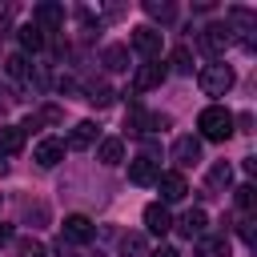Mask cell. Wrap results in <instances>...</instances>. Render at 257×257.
<instances>
[{
  "mask_svg": "<svg viewBox=\"0 0 257 257\" xmlns=\"http://www.w3.org/2000/svg\"><path fill=\"white\" fill-rule=\"evenodd\" d=\"M32 24L40 28H56V24H64V8L60 4H36V12H32Z\"/></svg>",
  "mask_w": 257,
  "mask_h": 257,
  "instance_id": "obj_14",
  "label": "cell"
},
{
  "mask_svg": "<svg viewBox=\"0 0 257 257\" xmlns=\"http://www.w3.org/2000/svg\"><path fill=\"white\" fill-rule=\"evenodd\" d=\"M173 68H177V72H193V56H189V48H185V44L173 52Z\"/></svg>",
  "mask_w": 257,
  "mask_h": 257,
  "instance_id": "obj_25",
  "label": "cell"
},
{
  "mask_svg": "<svg viewBox=\"0 0 257 257\" xmlns=\"http://www.w3.org/2000/svg\"><path fill=\"white\" fill-rule=\"evenodd\" d=\"M149 257H181V253H177V249H169V245H165V249H153V253H149Z\"/></svg>",
  "mask_w": 257,
  "mask_h": 257,
  "instance_id": "obj_30",
  "label": "cell"
},
{
  "mask_svg": "<svg viewBox=\"0 0 257 257\" xmlns=\"http://www.w3.org/2000/svg\"><path fill=\"white\" fill-rule=\"evenodd\" d=\"M197 128H201L205 141H229L233 137V112L225 104H209V108H201Z\"/></svg>",
  "mask_w": 257,
  "mask_h": 257,
  "instance_id": "obj_1",
  "label": "cell"
},
{
  "mask_svg": "<svg viewBox=\"0 0 257 257\" xmlns=\"http://www.w3.org/2000/svg\"><path fill=\"white\" fill-rule=\"evenodd\" d=\"M24 149V128L20 124H4L0 128V153H20Z\"/></svg>",
  "mask_w": 257,
  "mask_h": 257,
  "instance_id": "obj_16",
  "label": "cell"
},
{
  "mask_svg": "<svg viewBox=\"0 0 257 257\" xmlns=\"http://www.w3.org/2000/svg\"><path fill=\"white\" fill-rule=\"evenodd\" d=\"M32 161H36L40 169H52V165H60V161H64V141H56V137H44V141L36 145Z\"/></svg>",
  "mask_w": 257,
  "mask_h": 257,
  "instance_id": "obj_7",
  "label": "cell"
},
{
  "mask_svg": "<svg viewBox=\"0 0 257 257\" xmlns=\"http://www.w3.org/2000/svg\"><path fill=\"white\" fill-rule=\"evenodd\" d=\"M145 229L153 233V237H165L169 229H173V213H169V205H161V201H153V205H145Z\"/></svg>",
  "mask_w": 257,
  "mask_h": 257,
  "instance_id": "obj_4",
  "label": "cell"
},
{
  "mask_svg": "<svg viewBox=\"0 0 257 257\" xmlns=\"http://www.w3.org/2000/svg\"><path fill=\"white\" fill-rule=\"evenodd\" d=\"M233 40V32H229V24H209L205 28V36H201V44L209 48V52H225V44Z\"/></svg>",
  "mask_w": 257,
  "mask_h": 257,
  "instance_id": "obj_13",
  "label": "cell"
},
{
  "mask_svg": "<svg viewBox=\"0 0 257 257\" xmlns=\"http://www.w3.org/2000/svg\"><path fill=\"white\" fill-rule=\"evenodd\" d=\"M233 201H237V209H241V213H249V209L257 205V189H253V185H237Z\"/></svg>",
  "mask_w": 257,
  "mask_h": 257,
  "instance_id": "obj_23",
  "label": "cell"
},
{
  "mask_svg": "<svg viewBox=\"0 0 257 257\" xmlns=\"http://www.w3.org/2000/svg\"><path fill=\"white\" fill-rule=\"evenodd\" d=\"M4 72H8L12 80H24V76H28V56H24V52H12V56L4 60Z\"/></svg>",
  "mask_w": 257,
  "mask_h": 257,
  "instance_id": "obj_21",
  "label": "cell"
},
{
  "mask_svg": "<svg viewBox=\"0 0 257 257\" xmlns=\"http://www.w3.org/2000/svg\"><path fill=\"white\" fill-rule=\"evenodd\" d=\"M197 84H201L205 96H225V92L233 88V68L221 64V60H213V64H205V68L197 72Z\"/></svg>",
  "mask_w": 257,
  "mask_h": 257,
  "instance_id": "obj_2",
  "label": "cell"
},
{
  "mask_svg": "<svg viewBox=\"0 0 257 257\" xmlns=\"http://www.w3.org/2000/svg\"><path fill=\"white\" fill-rule=\"evenodd\" d=\"M64 237L68 241H76V245H84V241H92V221L84 217V213H72V217H64Z\"/></svg>",
  "mask_w": 257,
  "mask_h": 257,
  "instance_id": "obj_10",
  "label": "cell"
},
{
  "mask_svg": "<svg viewBox=\"0 0 257 257\" xmlns=\"http://www.w3.org/2000/svg\"><path fill=\"white\" fill-rule=\"evenodd\" d=\"M165 72H169V68H165L161 60H145V64L137 68V76H133V88H137V92H149V88H157V84L165 80Z\"/></svg>",
  "mask_w": 257,
  "mask_h": 257,
  "instance_id": "obj_5",
  "label": "cell"
},
{
  "mask_svg": "<svg viewBox=\"0 0 257 257\" xmlns=\"http://www.w3.org/2000/svg\"><path fill=\"white\" fill-rule=\"evenodd\" d=\"M4 241H12V225H4V221H0V245H4Z\"/></svg>",
  "mask_w": 257,
  "mask_h": 257,
  "instance_id": "obj_31",
  "label": "cell"
},
{
  "mask_svg": "<svg viewBox=\"0 0 257 257\" xmlns=\"http://www.w3.org/2000/svg\"><path fill=\"white\" fill-rule=\"evenodd\" d=\"M173 225L181 229V237H189V241H193V237H201V233H205L209 217H205V209H189V213H185L181 221H173Z\"/></svg>",
  "mask_w": 257,
  "mask_h": 257,
  "instance_id": "obj_11",
  "label": "cell"
},
{
  "mask_svg": "<svg viewBox=\"0 0 257 257\" xmlns=\"http://www.w3.org/2000/svg\"><path fill=\"white\" fill-rule=\"evenodd\" d=\"M205 185H209L213 193H217V189H229V185H233V169H229L225 161H221V165H213V169H209V177H205Z\"/></svg>",
  "mask_w": 257,
  "mask_h": 257,
  "instance_id": "obj_19",
  "label": "cell"
},
{
  "mask_svg": "<svg viewBox=\"0 0 257 257\" xmlns=\"http://www.w3.org/2000/svg\"><path fill=\"white\" fill-rule=\"evenodd\" d=\"M20 44H24V48H32V52H36V48H44V28L24 24V28H20Z\"/></svg>",
  "mask_w": 257,
  "mask_h": 257,
  "instance_id": "obj_22",
  "label": "cell"
},
{
  "mask_svg": "<svg viewBox=\"0 0 257 257\" xmlns=\"http://www.w3.org/2000/svg\"><path fill=\"white\" fill-rule=\"evenodd\" d=\"M197 257H229V237H201Z\"/></svg>",
  "mask_w": 257,
  "mask_h": 257,
  "instance_id": "obj_17",
  "label": "cell"
},
{
  "mask_svg": "<svg viewBox=\"0 0 257 257\" xmlns=\"http://www.w3.org/2000/svg\"><path fill=\"white\" fill-rule=\"evenodd\" d=\"M237 233H241V237H245V241H253V221H249V217H245V221H241V225H237Z\"/></svg>",
  "mask_w": 257,
  "mask_h": 257,
  "instance_id": "obj_29",
  "label": "cell"
},
{
  "mask_svg": "<svg viewBox=\"0 0 257 257\" xmlns=\"http://www.w3.org/2000/svg\"><path fill=\"white\" fill-rule=\"evenodd\" d=\"M120 253H124V257H149V245H145L141 233H124V237H120Z\"/></svg>",
  "mask_w": 257,
  "mask_h": 257,
  "instance_id": "obj_20",
  "label": "cell"
},
{
  "mask_svg": "<svg viewBox=\"0 0 257 257\" xmlns=\"http://www.w3.org/2000/svg\"><path fill=\"white\" fill-rule=\"evenodd\" d=\"M4 169H8V165H4V161H0V173H4Z\"/></svg>",
  "mask_w": 257,
  "mask_h": 257,
  "instance_id": "obj_32",
  "label": "cell"
},
{
  "mask_svg": "<svg viewBox=\"0 0 257 257\" xmlns=\"http://www.w3.org/2000/svg\"><path fill=\"white\" fill-rule=\"evenodd\" d=\"M88 100H92V104H100V108H104V104H108V100H112V88H108V84H96V88H88Z\"/></svg>",
  "mask_w": 257,
  "mask_h": 257,
  "instance_id": "obj_26",
  "label": "cell"
},
{
  "mask_svg": "<svg viewBox=\"0 0 257 257\" xmlns=\"http://www.w3.org/2000/svg\"><path fill=\"white\" fill-rule=\"evenodd\" d=\"M36 120H48V124H56V120H60V108H52V104H48V108H40V116H36Z\"/></svg>",
  "mask_w": 257,
  "mask_h": 257,
  "instance_id": "obj_28",
  "label": "cell"
},
{
  "mask_svg": "<svg viewBox=\"0 0 257 257\" xmlns=\"http://www.w3.org/2000/svg\"><path fill=\"white\" fill-rule=\"evenodd\" d=\"M157 189H161V205L181 201V197L189 193V185H185V177H181V173H161V177H157Z\"/></svg>",
  "mask_w": 257,
  "mask_h": 257,
  "instance_id": "obj_9",
  "label": "cell"
},
{
  "mask_svg": "<svg viewBox=\"0 0 257 257\" xmlns=\"http://www.w3.org/2000/svg\"><path fill=\"white\" fill-rule=\"evenodd\" d=\"M96 161H100V165H120V161H124V141H120V137H104V141L96 145Z\"/></svg>",
  "mask_w": 257,
  "mask_h": 257,
  "instance_id": "obj_12",
  "label": "cell"
},
{
  "mask_svg": "<svg viewBox=\"0 0 257 257\" xmlns=\"http://www.w3.org/2000/svg\"><path fill=\"white\" fill-rule=\"evenodd\" d=\"M16 257H48V249H44L40 241H32V237H24V241L16 245Z\"/></svg>",
  "mask_w": 257,
  "mask_h": 257,
  "instance_id": "obj_24",
  "label": "cell"
},
{
  "mask_svg": "<svg viewBox=\"0 0 257 257\" xmlns=\"http://www.w3.org/2000/svg\"><path fill=\"white\" fill-rule=\"evenodd\" d=\"M157 177H161V165H157L153 157L128 161V181H133V185H157Z\"/></svg>",
  "mask_w": 257,
  "mask_h": 257,
  "instance_id": "obj_8",
  "label": "cell"
},
{
  "mask_svg": "<svg viewBox=\"0 0 257 257\" xmlns=\"http://www.w3.org/2000/svg\"><path fill=\"white\" fill-rule=\"evenodd\" d=\"M133 48H137L145 60H161V32H157V28H149V24L133 28Z\"/></svg>",
  "mask_w": 257,
  "mask_h": 257,
  "instance_id": "obj_3",
  "label": "cell"
},
{
  "mask_svg": "<svg viewBox=\"0 0 257 257\" xmlns=\"http://www.w3.org/2000/svg\"><path fill=\"white\" fill-rule=\"evenodd\" d=\"M173 161H177L181 169H189V165H197V161H201V141H197L193 133H185V137H177V141H173Z\"/></svg>",
  "mask_w": 257,
  "mask_h": 257,
  "instance_id": "obj_6",
  "label": "cell"
},
{
  "mask_svg": "<svg viewBox=\"0 0 257 257\" xmlns=\"http://www.w3.org/2000/svg\"><path fill=\"white\" fill-rule=\"evenodd\" d=\"M145 12H149V16H161V20H169V16H173V8H169V4H157V0H149V4H145Z\"/></svg>",
  "mask_w": 257,
  "mask_h": 257,
  "instance_id": "obj_27",
  "label": "cell"
},
{
  "mask_svg": "<svg viewBox=\"0 0 257 257\" xmlns=\"http://www.w3.org/2000/svg\"><path fill=\"white\" fill-rule=\"evenodd\" d=\"M100 60H104V68H112V72H120V68H128V48H124V44H108Z\"/></svg>",
  "mask_w": 257,
  "mask_h": 257,
  "instance_id": "obj_18",
  "label": "cell"
},
{
  "mask_svg": "<svg viewBox=\"0 0 257 257\" xmlns=\"http://www.w3.org/2000/svg\"><path fill=\"white\" fill-rule=\"evenodd\" d=\"M88 145H96V124H92V120H80V124L68 133V149H88Z\"/></svg>",
  "mask_w": 257,
  "mask_h": 257,
  "instance_id": "obj_15",
  "label": "cell"
}]
</instances>
